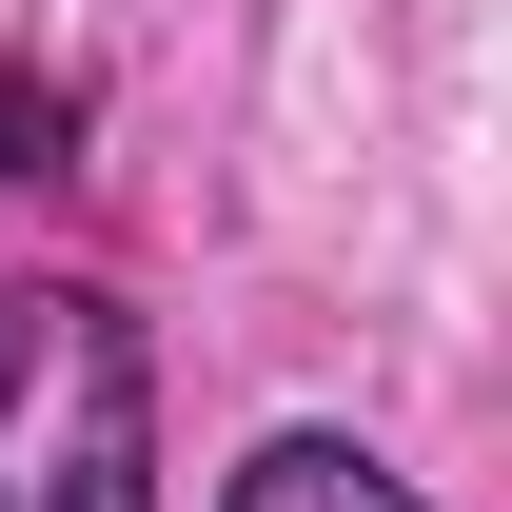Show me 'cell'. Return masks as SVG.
Here are the masks:
<instances>
[{
	"mask_svg": "<svg viewBox=\"0 0 512 512\" xmlns=\"http://www.w3.org/2000/svg\"><path fill=\"white\" fill-rule=\"evenodd\" d=\"M60 138H79L60 79H0V158H20V178H60Z\"/></svg>",
	"mask_w": 512,
	"mask_h": 512,
	"instance_id": "3957f363",
	"label": "cell"
},
{
	"mask_svg": "<svg viewBox=\"0 0 512 512\" xmlns=\"http://www.w3.org/2000/svg\"><path fill=\"white\" fill-rule=\"evenodd\" d=\"M0 512H158V355L99 276H0Z\"/></svg>",
	"mask_w": 512,
	"mask_h": 512,
	"instance_id": "6da1fadb",
	"label": "cell"
},
{
	"mask_svg": "<svg viewBox=\"0 0 512 512\" xmlns=\"http://www.w3.org/2000/svg\"><path fill=\"white\" fill-rule=\"evenodd\" d=\"M217 512H434V493H414V473H375L355 434H276V453H256Z\"/></svg>",
	"mask_w": 512,
	"mask_h": 512,
	"instance_id": "7a4b0ae2",
	"label": "cell"
}]
</instances>
